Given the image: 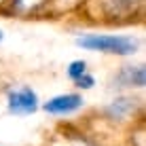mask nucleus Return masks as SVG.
<instances>
[{
    "mask_svg": "<svg viewBox=\"0 0 146 146\" xmlns=\"http://www.w3.org/2000/svg\"><path fill=\"white\" fill-rule=\"evenodd\" d=\"M78 47L87 51L112 53V55H131L138 51V42L129 36H112V34H87L76 40Z\"/></svg>",
    "mask_w": 146,
    "mask_h": 146,
    "instance_id": "f257e3e1",
    "label": "nucleus"
},
{
    "mask_svg": "<svg viewBox=\"0 0 146 146\" xmlns=\"http://www.w3.org/2000/svg\"><path fill=\"white\" fill-rule=\"evenodd\" d=\"M36 108H38V98L30 87H19L9 93V110L13 114L26 117V114H32Z\"/></svg>",
    "mask_w": 146,
    "mask_h": 146,
    "instance_id": "f03ea898",
    "label": "nucleus"
},
{
    "mask_svg": "<svg viewBox=\"0 0 146 146\" xmlns=\"http://www.w3.org/2000/svg\"><path fill=\"white\" fill-rule=\"evenodd\" d=\"M78 108H83V98L76 93H66L51 98L49 102H44V110L49 114H72Z\"/></svg>",
    "mask_w": 146,
    "mask_h": 146,
    "instance_id": "7ed1b4c3",
    "label": "nucleus"
},
{
    "mask_svg": "<svg viewBox=\"0 0 146 146\" xmlns=\"http://www.w3.org/2000/svg\"><path fill=\"white\" fill-rule=\"evenodd\" d=\"M119 87H144L146 85V72L142 66H125L114 78Z\"/></svg>",
    "mask_w": 146,
    "mask_h": 146,
    "instance_id": "20e7f679",
    "label": "nucleus"
},
{
    "mask_svg": "<svg viewBox=\"0 0 146 146\" xmlns=\"http://www.w3.org/2000/svg\"><path fill=\"white\" fill-rule=\"evenodd\" d=\"M133 110H135V100L133 98H119L106 108V112L112 119H125V117H129Z\"/></svg>",
    "mask_w": 146,
    "mask_h": 146,
    "instance_id": "39448f33",
    "label": "nucleus"
},
{
    "mask_svg": "<svg viewBox=\"0 0 146 146\" xmlns=\"http://www.w3.org/2000/svg\"><path fill=\"white\" fill-rule=\"evenodd\" d=\"M83 74H87V64H85L83 59H76V62H72L68 66V76H70V80H78Z\"/></svg>",
    "mask_w": 146,
    "mask_h": 146,
    "instance_id": "423d86ee",
    "label": "nucleus"
},
{
    "mask_svg": "<svg viewBox=\"0 0 146 146\" xmlns=\"http://www.w3.org/2000/svg\"><path fill=\"white\" fill-rule=\"evenodd\" d=\"M74 83H76V87H80V89H91L93 85H95V78L87 72V74H83L78 80H74Z\"/></svg>",
    "mask_w": 146,
    "mask_h": 146,
    "instance_id": "0eeeda50",
    "label": "nucleus"
},
{
    "mask_svg": "<svg viewBox=\"0 0 146 146\" xmlns=\"http://www.w3.org/2000/svg\"><path fill=\"white\" fill-rule=\"evenodd\" d=\"M40 2H42V0H17V7L30 11V9H34V7H36V4H40Z\"/></svg>",
    "mask_w": 146,
    "mask_h": 146,
    "instance_id": "6e6552de",
    "label": "nucleus"
},
{
    "mask_svg": "<svg viewBox=\"0 0 146 146\" xmlns=\"http://www.w3.org/2000/svg\"><path fill=\"white\" fill-rule=\"evenodd\" d=\"M0 40H2V30H0Z\"/></svg>",
    "mask_w": 146,
    "mask_h": 146,
    "instance_id": "1a4fd4ad",
    "label": "nucleus"
}]
</instances>
